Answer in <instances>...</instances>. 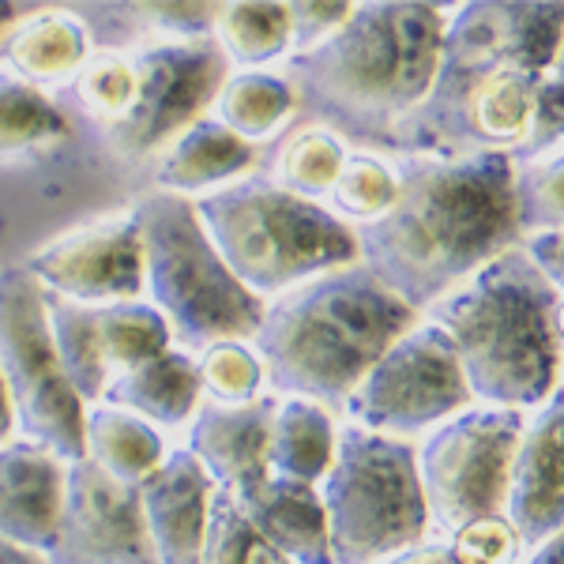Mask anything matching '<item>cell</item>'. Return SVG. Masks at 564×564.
I'll list each match as a JSON object with an SVG mask.
<instances>
[{"label": "cell", "mask_w": 564, "mask_h": 564, "mask_svg": "<svg viewBox=\"0 0 564 564\" xmlns=\"http://www.w3.org/2000/svg\"><path fill=\"white\" fill-rule=\"evenodd\" d=\"M417 321L422 316L358 260L263 305L252 347L271 395L308 399L339 417L380 354Z\"/></svg>", "instance_id": "obj_3"}, {"label": "cell", "mask_w": 564, "mask_h": 564, "mask_svg": "<svg viewBox=\"0 0 564 564\" xmlns=\"http://www.w3.org/2000/svg\"><path fill=\"white\" fill-rule=\"evenodd\" d=\"M174 448L177 444L166 433H159L151 422H143L140 414L124 411V406H84V459L124 486H140L143 478H151Z\"/></svg>", "instance_id": "obj_27"}, {"label": "cell", "mask_w": 564, "mask_h": 564, "mask_svg": "<svg viewBox=\"0 0 564 564\" xmlns=\"http://www.w3.org/2000/svg\"><path fill=\"white\" fill-rule=\"evenodd\" d=\"M193 361L199 388H204V403L241 406L268 395V377H263V361L252 339L215 343V347L193 354Z\"/></svg>", "instance_id": "obj_33"}, {"label": "cell", "mask_w": 564, "mask_h": 564, "mask_svg": "<svg viewBox=\"0 0 564 564\" xmlns=\"http://www.w3.org/2000/svg\"><path fill=\"white\" fill-rule=\"evenodd\" d=\"M467 406H475V399L463 380L456 347L441 324L422 316L380 354L339 417L358 430L417 444Z\"/></svg>", "instance_id": "obj_11"}, {"label": "cell", "mask_w": 564, "mask_h": 564, "mask_svg": "<svg viewBox=\"0 0 564 564\" xmlns=\"http://www.w3.org/2000/svg\"><path fill=\"white\" fill-rule=\"evenodd\" d=\"M0 564H50V561H45V553L39 550H26V545L0 539Z\"/></svg>", "instance_id": "obj_42"}, {"label": "cell", "mask_w": 564, "mask_h": 564, "mask_svg": "<svg viewBox=\"0 0 564 564\" xmlns=\"http://www.w3.org/2000/svg\"><path fill=\"white\" fill-rule=\"evenodd\" d=\"M347 154L350 143L339 132L313 121V117H297L271 148L260 151L257 174L290 196H302L308 204H327Z\"/></svg>", "instance_id": "obj_25"}, {"label": "cell", "mask_w": 564, "mask_h": 564, "mask_svg": "<svg viewBox=\"0 0 564 564\" xmlns=\"http://www.w3.org/2000/svg\"><path fill=\"white\" fill-rule=\"evenodd\" d=\"M557 391H561V399H564V361H561V384H557Z\"/></svg>", "instance_id": "obj_46"}, {"label": "cell", "mask_w": 564, "mask_h": 564, "mask_svg": "<svg viewBox=\"0 0 564 564\" xmlns=\"http://www.w3.org/2000/svg\"><path fill=\"white\" fill-rule=\"evenodd\" d=\"M199 564H290V561L249 523V516L241 512L238 500L215 489Z\"/></svg>", "instance_id": "obj_35"}, {"label": "cell", "mask_w": 564, "mask_h": 564, "mask_svg": "<svg viewBox=\"0 0 564 564\" xmlns=\"http://www.w3.org/2000/svg\"><path fill=\"white\" fill-rule=\"evenodd\" d=\"M505 520L523 553L564 531V399L561 391L527 414L523 441L508 475Z\"/></svg>", "instance_id": "obj_17"}, {"label": "cell", "mask_w": 564, "mask_h": 564, "mask_svg": "<svg viewBox=\"0 0 564 564\" xmlns=\"http://www.w3.org/2000/svg\"><path fill=\"white\" fill-rule=\"evenodd\" d=\"M384 564H459L456 557H452V550L444 542H422V545H414V550H406V553H399V557H391Z\"/></svg>", "instance_id": "obj_39"}, {"label": "cell", "mask_w": 564, "mask_h": 564, "mask_svg": "<svg viewBox=\"0 0 564 564\" xmlns=\"http://www.w3.org/2000/svg\"><path fill=\"white\" fill-rule=\"evenodd\" d=\"M290 4V42L294 53H305L321 45L339 31L354 15V0H335V4H321V0H286ZM290 53V57H294Z\"/></svg>", "instance_id": "obj_37"}, {"label": "cell", "mask_w": 564, "mask_h": 564, "mask_svg": "<svg viewBox=\"0 0 564 564\" xmlns=\"http://www.w3.org/2000/svg\"><path fill=\"white\" fill-rule=\"evenodd\" d=\"M0 372L12 391L20 436L61 459H84V399L72 391L50 308L23 263L0 268Z\"/></svg>", "instance_id": "obj_10"}, {"label": "cell", "mask_w": 564, "mask_h": 564, "mask_svg": "<svg viewBox=\"0 0 564 564\" xmlns=\"http://www.w3.org/2000/svg\"><path fill=\"white\" fill-rule=\"evenodd\" d=\"M212 117L249 148H271L302 117V98L282 68L230 72L218 90Z\"/></svg>", "instance_id": "obj_26"}, {"label": "cell", "mask_w": 564, "mask_h": 564, "mask_svg": "<svg viewBox=\"0 0 564 564\" xmlns=\"http://www.w3.org/2000/svg\"><path fill=\"white\" fill-rule=\"evenodd\" d=\"M564 42V4L463 0L452 4L444 61L545 76Z\"/></svg>", "instance_id": "obj_16"}, {"label": "cell", "mask_w": 564, "mask_h": 564, "mask_svg": "<svg viewBox=\"0 0 564 564\" xmlns=\"http://www.w3.org/2000/svg\"><path fill=\"white\" fill-rule=\"evenodd\" d=\"M143 241V302L162 316L174 347L199 354L226 339H252L263 302L249 294L207 241L196 207L166 193L132 199Z\"/></svg>", "instance_id": "obj_6"}, {"label": "cell", "mask_w": 564, "mask_h": 564, "mask_svg": "<svg viewBox=\"0 0 564 564\" xmlns=\"http://www.w3.org/2000/svg\"><path fill=\"white\" fill-rule=\"evenodd\" d=\"M53 343L72 391L87 403H102L109 388L143 366L154 354L174 347V335L148 302L121 305H68L45 297Z\"/></svg>", "instance_id": "obj_14"}, {"label": "cell", "mask_w": 564, "mask_h": 564, "mask_svg": "<svg viewBox=\"0 0 564 564\" xmlns=\"http://www.w3.org/2000/svg\"><path fill=\"white\" fill-rule=\"evenodd\" d=\"M545 76L444 61L422 106L391 140V154H508L523 148Z\"/></svg>", "instance_id": "obj_8"}, {"label": "cell", "mask_w": 564, "mask_h": 564, "mask_svg": "<svg viewBox=\"0 0 564 564\" xmlns=\"http://www.w3.org/2000/svg\"><path fill=\"white\" fill-rule=\"evenodd\" d=\"M520 252L545 279V286H550L557 297H564V230L527 234V238H520Z\"/></svg>", "instance_id": "obj_38"}, {"label": "cell", "mask_w": 564, "mask_h": 564, "mask_svg": "<svg viewBox=\"0 0 564 564\" xmlns=\"http://www.w3.org/2000/svg\"><path fill=\"white\" fill-rule=\"evenodd\" d=\"M523 430V411L475 403L414 444L430 539L444 542L459 527L505 516L508 475Z\"/></svg>", "instance_id": "obj_9"}, {"label": "cell", "mask_w": 564, "mask_h": 564, "mask_svg": "<svg viewBox=\"0 0 564 564\" xmlns=\"http://www.w3.org/2000/svg\"><path fill=\"white\" fill-rule=\"evenodd\" d=\"M135 53V95L124 124L106 135V148L124 162H151L166 143L212 113L230 65L212 39L143 42Z\"/></svg>", "instance_id": "obj_12"}, {"label": "cell", "mask_w": 564, "mask_h": 564, "mask_svg": "<svg viewBox=\"0 0 564 564\" xmlns=\"http://www.w3.org/2000/svg\"><path fill=\"white\" fill-rule=\"evenodd\" d=\"M50 564H154L135 486L109 478L87 459H68L61 520Z\"/></svg>", "instance_id": "obj_15"}, {"label": "cell", "mask_w": 564, "mask_h": 564, "mask_svg": "<svg viewBox=\"0 0 564 564\" xmlns=\"http://www.w3.org/2000/svg\"><path fill=\"white\" fill-rule=\"evenodd\" d=\"M260 170V151L238 140L212 113L185 129L174 143H166L151 159V193H166L177 199H196L234 185Z\"/></svg>", "instance_id": "obj_22"}, {"label": "cell", "mask_w": 564, "mask_h": 564, "mask_svg": "<svg viewBox=\"0 0 564 564\" xmlns=\"http://www.w3.org/2000/svg\"><path fill=\"white\" fill-rule=\"evenodd\" d=\"M332 564H384L430 542L414 444L343 422L335 456L316 486Z\"/></svg>", "instance_id": "obj_7"}, {"label": "cell", "mask_w": 564, "mask_h": 564, "mask_svg": "<svg viewBox=\"0 0 564 564\" xmlns=\"http://www.w3.org/2000/svg\"><path fill=\"white\" fill-rule=\"evenodd\" d=\"M26 8H31V4H0V50H4L8 34H12V26L26 15Z\"/></svg>", "instance_id": "obj_43"}, {"label": "cell", "mask_w": 564, "mask_h": 564, "mask_svg": "<svg viewBox=\"0 0 564 564\" xmlns=\"http://www.w3.org/2000/svg\"><path fill=\"white\" fill-rule=\"evenodd\" d=\"M102 403H117L124 411L140 414L143 422H151L159 433H166L170 441L181 444L196 411L204 406V388H199L193 354H185L181 347L154 354L143 366L124 372L109 388Z\"/></svg>", "instance_id": "obj_23"}, {"label": "cell", "mask_w": 564, "mask_h": 564, "mask_svg": "<svg viewBox=\"0 0 564 564\" xmlns=\"http://www.w3.org/2000/svg\"><path fill=\"white\" fill-rule=\"evenodd\" d=\"M212 42L230 72L282 68L294 53L286 0H218Z\"/></svg>", "instance_id": "obj_30"}, {"label": "cell", "mask_w": 564, "mask_h": 564, "mask_svg": "<svg viewBox=\"0 0 564 564\" xmlns=\"http://www.w3.org/2000/svg\"><path fill=\"white\" fill-rule=\"evenodd\" d=\"M512 196L520 238L564 230V151L512 166Z\"/></svg>", "instance_id": "obj_34"}, {"label": "cell", "mask_w": 564, "mask_h": 564, "mask_svg": "<svg viewBox=\"0 0 564 564\" xmlns=\"http://www.w3.org/2000/svg\"><path fill=\"white\" fill-rule=\"evenodd\" d=\"M87 15L113 20L121 39L109 45H143V42H199L212 39L218 0H159V4H102L84 8Z\"/></svg>", "instance_id": "obj_32"}, {"label": "cell", "mask_w": 564, "mask_h": 564, "mask_svg": "<svg viewBox=\"0 0 564 564\" xmlns=\"http://www.w3.org/2000/svg\"><path fill=\"white\" fill-rule=\"evenodd\" d=\"M135 494H140L154 564H199L215 497L204 467L177 444L159 463V470L135 486Z\"/></svg>", "instance_id": "obj_19"}, {"label": "cell", "mask_w": 564, "mask_h": 564, "mask_svg": "<svg viewBox=\"0 0 564 564\" xmlns=\"http://www.w3.org/2000/svg\"><path fill=\"white\" fill-rule=\"evenodd\" d=\"M553 332H557V343H561V350H564V297L553 302Z\"/></svg>", "instance_id": "obj_44"}, {"label": "cell", "mask_w": 564, "mask_h": 564, "mask_svg": "<svg viewBox=\"0 0 564 564\" xmlns=\"http://www.w3.org/2000/svg\"><path fill=\"white\" fill-rule=\"evenodd\" d=\"M520 564H564V531L553 534L550 542L534 545V550H527Z\"/></svg>", "instance_id": "obj_41"}, {"label": "cell", "mask_w": 564, "mask_h": 564, "mask_svg": "<svg viewBox=\"0 0 564 564\" xmlns=\"http://www.w3.org/2000/svg\"><path fill=\"white\" fill-rule=\"evenodd\" d=\"M550 76H553V79H557V87L564 90V42H561L557 57H553V65H550Z\"/></svg>", "instance_id": "obj_45"}, {"label": "cell", "mask_w": 564, "mask_h": 564, "mask_svg": "<svg viewBox=\"0 0 564 564\" xmlns=\"http://www.w3.org/2000/svg\"><path fill=\"white\" fill-rule=\"evenodd\" d=\"M448 12L452 4L422 0H354V15L332 39L282 65L302 117L335 129L350 148L391 151L436 84Z\"/></svg>", "instance_id": "obj_2"}, {"label": "cell", "mask_w": 564, "mask_h": 564, "mask_svg": "<svg viewBox=\"0 0 564 564\" xmlns=\"http://www.w3.org/2000/svg\"><path fill=\"white\" fill-rule=\"evenodd\" d=\"M68 463L15 436L0 448V539L45 553L57 534Z\"/></svg>", "instance_id": "obj_21"}, {"label": "cell", "mask_w": 564, "mask_h": 564, "mask_svg": "<svg viewBox=\"0 0 564 564\" xmlns=\"http://www.w3.org/2000/svg\"><path fill=\"white\" fill-rule=\"evenodd\" d=\"M230 497V494H226ZM249 523L268 539L290 564H332L327 523L316 486L263 478L245 497H234Z\"/></svg>", "instance_id": "obj_24"}, {"label": "cell", "mask_w": 564, "mask_h": 564, "mask_svg": "<svg viewBox=\"0 0 564 564\" xmlns=\"http://www.w3.org/2000/svg\"><path fill=\"white\" fill-rule=\"evenodd\" d=\"M95 23L84 15V8L68 4H31L26 15L12 26L4 50H0V68H8L15 79L61 98L87 57L95 53Z\"/></svg>", "instance_id": "obj_20"}, {"label": "cell", "mask_w": 564, "mask_h": 564, "mask_svg": "<svg viewBox=\"0 0 564 564\" xmlns=\"http://www.w3.org/2000/svg\"><path fill=\"white\" fill-rule=\"evenodd\" d=\"M553 302L557 294L516 245L425 316L456 347L475 403L531 414L561 384L564 350L553 332Z\"/></svg>", "instance_id": "obj_4"}, {"label": "cell", "mask_w": 564, "mask_h": 564, "mask_svg": "<svg viewBox=\"0 0 564 564\" xmlns=\"http://www.w3.org/2000/svg\"><path fill=\"white\" fill-rule=\"evenodd\" d=\"M68 140L65 102L0 68V166H34L68 148Z\"/></svg>", "instance_id": "obj_28"}, {"label": "cell", "mask_w": 564, "mask_h": 564, "mask_svg": "<svg viewBox=\"0 0 564 564\" xmlns=\"http://www.w3.org/2000/svg\"><path fill=\"white\" fill-rule=\"evenodd\" d=\"M395 199H399L395 154L350 148L347 162H343V170H339V181H335L324 207L339 218V223H347L350 230H361V226L384 218Z\"/></svg>", "instance_id": "obj_31"}, {"label": "cell", "mask_w": 564, "mask_h": 564, "mask_svg": "<svg viewBox=\"0 0 564 564\" xmlns=\"http://www.w3.org/2000/svg\"><path fill=\"white\" fill-rule=\"evenodd\" d=\"M399 199L361 226L358 260L425 316L486 263L520 245L508 154H395Z\"/></svg>", "instance_id": "obj_1"}, {"label": "cell", "mask_w": 564, "mask_h": 564, "mask_svg": "<svg viewBox=\"0 0 564 564\" xmlns=\"http://www.w3.org/2000/svg\"><path fill=\"white\" fill-rule=\"evenodd\" d=\"M193 207L230 275L263 305L324 271L358 263V234L347 223L260 174L234 181Z\"/></svg>", "instance_id": "obj_5"}, {"label": "cell", "mask_w": 564, "mask_h": 564, "mask_svg": "<svg viewBox=\"0 0 564 564\" xmlns=\"http://www.w3.org/2000/svg\"><path fill=\"white\" fill-rule=\"evenodd\" d=\"M335 433H339V417L324 411L321 403L275 395L268 436V478L321 486L335 456Z\"/></svg>", "instance_id": "obj_29"}, {"label": "cell", "mask_w": 564, "mask_h": 564, "mask_svg": "<svg viewBox=\"0 0 564 564\" xmlns=\"http://www.w3.org/2000/svg\"><path fill=\"white\" fill-rule=\"evenodd\" d=\"M275 395H260L241 406L204 403L185 430L181 448L193 456L218 494L245 497L268 478V436Z\"/></svg>", "instance_id": "obj_18"}, {"label": "cell", "mask_w": 564, "mask_h": 564, "mask_svg": "<svg viewBox=\"0 0 564 564\" xmlns=\"http://www.w3.org/2000/svg\"><path fill=\"white\" fill-rule=\"evenodd\" d=\"M444 545L459 564H520L523 557V545L505 516H489V520L459 527L452 539H444Z\"/></svg>", "instance_id": "obj_36"}, {"label": "cell", "mask_w": 564, "mask_h": 564, "mask_svg": "<svg viewBox=\"0 0 564 564\" xmlns=\"http://www.w3.org/2000/svg\"><path fill=\"white\" fill-rule=\"evenodd\" d=\"M20 436V417H15V406H12V391L4 384V372H0V448L12 444Z\"/></svg>", "instance_id": "obj_40"}, {"label": "cell", "mask_w": 564, "mask_h": 564, "mask_svg": "<svg viewBox=\"0 0 564 564\" xmlns=\"http://www.w3.org/2000/svg\"><path fill=\"white\" fill-rule=\"evenodd\" d=\"M45 297L68 305L143 302V241L132 199L53 234L20 260Z\"/></svg>", "instance_id": "obj_13"}]
</instances>
